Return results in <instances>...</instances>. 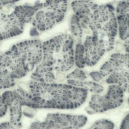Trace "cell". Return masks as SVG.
<instances>
[{
    "label": "cell",
    "mask_w": 129,
    "mask_h": 129,
    "mask_svg": "<svg viewBox=\"0 0 129 129\" xmlns=\"http://www.w3.org/2000/svg\"><path fill=\"white\" fill-rule=\"evenodd\" d=\"M89 76L88 74L86 71L81 68H77L67 74L66 78L67 80L83 81L86 80Z\"/></svg>",
    "instance_id": "9"
},
{
    "label": "cell",
    "mask_w": 129,
    "mask_h": 129,
    "mask_svg": "<svg viewBox=\"0 0 129 129\" xmlns=\"http://www.w3.org/2000/svg\"><path fill=\"white\" fill-rule=\"evenodd\" d=\"M89 75L94 80L97 82L101 80L102 77L99 72L92 71L89 73Z\"/></svg>",
    "instance_id": "10"
},
{
    "label": "cell",
    "mask_w": 129,
    "mask_h": 129,
    "mask_svg": "<svg viewBox=\"0 0 129 129\" xmlns=\"http://www.w3.org/2000/svg\"><path fill=\"white\" fill-rule=\"evenodd\" d=\"M120 37L123 40L129 37V1L119 2L116 8Z\"/></svg>",
    "instance_id": "7"
},
{
    "label": "cell",
    "mask_w": 129,
    "mask_h": 129,
    "mask_svg": "<svg viewBox=\"0 0 129 129\" xmlns=\"http://www.w3.org/2000/svg\"><path fill=\"white\" fill-rule=\"evenodd\" d=\"M99 72L108 84L116 85L129 93V53H116L100 67Z\"/></svg>",
    "instance_id": "2"
},
{
    "label": "cell",
    "mask_w": 129,
    "mask_h": 129,
    "mask_svg": "<svg viewBox=\"0 0 129 129\" xmlns=\"http://www.w3.org/2000/svg\"><path fill=\"white\" fill-rule=\"evenodd\" d=\"M67 83L72 85L83 88L91 92L97 94L102 93L104 88L102 85L96 82L88 80L79 81L73 80H67Z\"/></svg>",
    "instance_id": "8"
},
{
    "label": "cell",
    "mask_w": 129,
    "mask_h": 129,
    "mask_svg": "<svg viewBox=\"0 0 129 129\" xmlns=\"http://www.w3.org/2000/svg\"><path fill=\"white\" fill-rule=\"evenodd\" d=\"M88 129H97L96 128L92 126H91Z\"/></svg>",
    "instance_id": "12"
},
{
    "label": "cell",
    "mask_w": 129,
    "mask_h": 129,
    "mask_svg": "<svg viewBox=\"0 0 129 129\" xmlns=\"http://www.w3.org/2000/svg\"><path fill=\"white\" fill-rule=\"evenodd\" d=\"M80 125L79 118L76 115L49 113L42 121L33 122L28 129H78Z\"/></svg>",
    "instance_id": "6"
},
{
    "label": "cell",
    "mask_w": 129,
    "mask_h": 129,
    "mask_svg": "<svg viewBox=\"0 0 129 129\" xmlns=\"http://www.w3.org/2000/svg\"><path fill=\"white\" fill-rule=\"evenodd\" d=\"M52 86L50 108L75 109L83 104L87 98L88 91L86 88L68 84Z\"/></svg>",
    "instance_id": "3"
},
{
    "label": "cell",
    "mask_w": 129,
    "mask_h": 129,
    "mask_svg": "<svg viewBox=\"0 0 129 129\" xmlns=\"http://www.w3.org/2000/svg\"><path fill=\"white\" fill-rule=\"evenodd\" d=\"M128 102L129 104V98H128Z\"/></svg>",
    "instance_id": "13"
},
{
    "label": "cell",
    "mask_w": 129,
    "mask_h": 129,
    "mask_svg": "<svg viewBox=\"0 0 129 129\" xmlns=\"http://www.w3.org/2000/svg\"><path fill=\"white\" fill-rule=\"evenodd\" d=\"M124 92L117 85H110L105 94H94L91 96L88 106L86 109V112L91 115L120 106L123 101Z\"/></svg>",
    "instance_id": "5"
},
{
    "label": "cell",
    "mask_w": 129,
    "mask_h": 129,
    "mask_svg": "<svg viewBox=\"0 0 129 129\" xmlns=\"http://www.w3.org/2000/svg\"><path fill=\"white\" fill-rule=\"evenodd\" d=\"M48 47L57 71L65 72L71 69L75 63L74 41L71 36L62 34L50 40Z\"/></svg>",
    "instance_id": "4"
},
{
    "label": "cell",
    "mask_w": 129,
    "mask_h": 129,
    "mask_svg": "<svg viewBox=\"0 0 129 129\" xmlns=\"http://www.w3.org/2000/svg\"><path fill=\"white\" fill-rule=\"evenodd\" d=\"M10 122H2L0 124V129H17Z\"/></svg>",
    "instance_id": "11"
},
{
    "label": "cell",
    "mask_w": 129,
    "mask_h": 129,
    "mask_svg": "<svg viewBox=\"0 0 129 129\" xmlns=\"http://www.w3.org/2000/svg\"><path fill=\"white\" fill-rule=\"evenodd\" d=\"M114 10L108 4L92 3L82 19L83 26L92 40L100 45L117 35V20Z\"/></svg>",
    "instance_id": "1"
}]
</instances>
